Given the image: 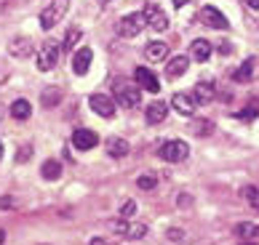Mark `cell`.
<instances>
[{"instance_id": "obj_1", "label": "cell", "mask_w": 259, "mask_h": 245, "mask_svg": "<svg viewBox=\"0 0 259 245\" xmlns=\"http://www.w3.org/2000/svg\"><path fill=\"white\" fill-rule=\"evenodd\" d=\"M67 8H70V0H51V6H46L43 14H40V27L43 30H54V27L64 19Z\"/></svg>"}, {"instance_id": "obj_2", "label": "cell", "mask_w": 259, "mask_h": 245, "mask_svg": "<svg viewBox=\"0 0 259 245\" xmlns=\"http://www.w3.org/2000/svg\"><path fill=\"white\" fill-rule=\"evenodd\" d=\"M147 27L145 22V14H126V16H120V22H118V35L120 37H126V40H131V37H137L142 30Z\"/></svg>"}, {"instance_id": "obj_3", "label": "cell", "mask_w": 259, "mask_h": 245, "mask_svg": "<svg viewBox=\"0 0 259 245\" xmlns=\"http://www.w3.org/2000/svg\"><path fill=\"white\" fill-rule=\"evenodd\" d=\"M158 157H163L166 163H185V160L190 157V147H187V141H166L160 149H158Z\"/></svg>"}, {"instance_id": "obj_4", "label": "cell", "mask_w": 259, "mask_h": 245, "mask_svg": "<svg viewBox=\"0 0 259 245\" xmlns=\"http://www.w3.org/2000/svg\"><path fill=\"white\" fill-rule=\"evenodd\" d=\"M115 101L126 109L139 107V101H142L139 86H134V83H118V88H115Z\"/></svg>"}, {"instance_id": "obj_5", "label": "cell", "mask_w": 259, "mask_h": 245, "mask_svg": "<svg viewBox=\"0 0 259 245\" xmlns=\"http://www.w3.org/2000/svg\"><path fill=\"white\" fill-rule=\"evenodd\" d=\"M59 43H54V40H46L43 43V48L37 51V70L40 72H51L56 67V62H59Z\"/></svg>"}, {"instance_id": "obj_6", "label": "cell", "mask_w": 259, "mask_h": 245, "mask_svg": "<svg viewBox=\"0 0 259 245\" xmlns=\"http://www.w3.org/2000/svg\"><path fill=\"white\" fill-rule=\"evenodd\" d=\"M89 107L94 109V115H99L104 120L115 117V99L107 96V93H91V96H89Z\"/></svg>"}, {"instance_id": "obj_7", "label": "cell", "mask_w": 259, "mask_h": 245, "mask_svg": "<svg viewBox=\"0 0 259 245\" xmlns=\"http://www.w3.org/2000/svg\"><path fill=\"white\" fill-rule=\"evenodd\" d=\"M142 14H145V22H147L150 30H155V32H166V30H168V16L163 14V8H160V6L147 3Z\"/></svg>"}, {"instance_id": "obj_8", "label": "cell", "mask_w": 259, "mask_h": 245, "mask_svg": "<svg viewBox=\"0 0 259 245\" xmlns=\"http://www.w3.org/2000/svg\"><path fill=\"white\" fill-rule=\"evenodd\" d=\"M200 22H203L206 27H211V30H227V19H225V14L219 11V8H214V6H203L200 8Z\"/></svg>"}, {"instance_id": "obj_9", "label": "cell", "mask_w": 259, "mask_h": 245, "mask_svg": "<svg viewBox=\"0 0 259 245\" xmlns=\"http://www.w3.org/2000/svg\"><path fill=\"white\" fill-rule=\"evenodd\" d=\"M134 80H137L139 88H145L147 93H158L160 91V80L155 72H150L147 67H137L134 70Z\"/></svg>"}, {"instance_id": "obj_10", "label": "cell", "mask_w": 259, "mask_h": 245, "mask_svg": "<svg viewBox=\"0 0 259 245\" xmlns=\"http://www.w3.org/2000/svg\"><path fill=\"white\" fill-rule=\"evenodd\" d=\"M97 144H99V134H94L89 128H78L72 134V147L80 149V152H89V149H94Z\"/></svg>"}, {"instance_id": "obj_11", "label": "cell", "mask_w": 259, "mask_h": 245, "mask_svg": "<svg viewBox=\"0 0 259 245\" xmlns=\"http://www.w3.org/2000/svg\"><path fill=\"white\" fill-rule=\"evenodd\" d=\"M171 107H174L179 115H195V107H198V101L190 96V93H174L171 96Z\"/></svg>"}, {"instance_id": "obj_12", "label": "cell", "mask_w": 259, "mask_h": 245, "mask_svg": "<svg viewBox=\"0 0 259 245\" xmlns=\"http://www.w3.org/2000/svg\"><path fill=\"white\" fill-rule=\"evenodd\" d=\"M8 53H11L14 59H27V56L32 53V40H30V37H24V35L14 37V40L8 43Z\"/></svg>"}, {"instance_id": "obj_13", "label": "cell", "mask_w": 259, "mask_h": 245, "mask_svg": "<svg viewBox=\"0 0 259 245\" xmlns=\"http://www.w3.org/2000/svg\"><path fill=\"white\" fill-rule=\"evenodd\" d=\"M91 59H94V51L91 48H78L72 53V72L75 75H85L91 67Z\"/></svg>"}, {"instance_id": "obj_14", "label": "cell", "mask_w": 259, "mask_h": 245, "mask_svg": "<svg viewBox=\"0 0 259 245\" xmlns=\"http://www.w3.org/2000/svg\"><path fill=\"white\" fill-rule=\"evenodd\" d=\"M187 67H190V56H174V59H168V64H166V75L171 80H177V78H182V75L187 72Z\"/></svg>"}, {"instance_id": "obj_15", "label": "cell", "mask_w": 259, "mask_h": 245, "mask_svg": "<svg viewBox=\"0 0 259 245\" xmlns=\"http://www.w3.org/2000/svg\"><path fill=\"white\" fill-rule=\"evenodd\" d=\"M166 115H168V104H166V101H152V104L145 109V117H147V122H150V126H155V122H163V120H166Z\"/></svg>"}, {"instance_id": "obj_16", "label": "cell", "mask_w": 259, "mask_h": 245, "mask_svg": "<svg viewBox=\"0 0 259 245\" xmlns=\"http://www.w3.org/2000/svg\"><path fill=\"white\" fill-rule=\"evenodd\" d=\"M145 59H147V62H166V59H168V45H166V43H160V40L147 43Z\"/></svg>"}, {"instance_id": "obj_17", "label": "cell", "mask_w": 259, "mask_h": 245, "mask_svg": "<svg viewBox=\"0 0 259 245\" xmlns=\"http://www.w3.org/2000/svg\"><path fill=\"white\" fill-rule=\"evenodd\" d=\"M193 99L198 104H208V101H214V83L211 80H200L198 86L193 88Z\"/></svg>"}, {"instance_id": "obj_18", "label": "cell", "mask_w": 259, "mask_h": 245, "mask_svg": "<svg viewBox=\"0 0 259 245\" xmlns=\"http://www.w3.org/2000/svg\"><path fill=\"white\" fill-rule=\"evenodd\" d=\"M190 56H193L195 62H208L211 59V43L208 40H203V37H200V40H193V45H190Z\"/></svg>"}, {"instance_id": "obj_19", "label": "cell", "mask_w": 259, "mask_h": 245, "mask_svg": "<svg viewBox=\"0 0 259 245\" xmlns=\"http://www.w3.org/2000/svg\"><path fill=\"white\" fill-rule=\"evenodd\" d=\"M128 141L126 139H120V136H112L110 141H107V155L110 157H115V160H118V157H126L128 155Z\"/></svg>"}, {"instance_id": "obj_20", "label": "cell", "mask_w": 259, "mask_h": 245, "mask_svg": "<svg viewBox=\"0 0 259 245\" xmlns=\"http://www.w3.org/2000/svg\"><path fill=\"white\" fill-rule=\"evenodd\" d=\"M40 176L46 181H56V178L62 176V163H56V160H46L40 165Z\"/></svg>"}, {"instance_id": "obj_21", "label": "cell", "mask_w": 259, "mask_h": 245, "mask_svg": "<svg viewBox=\"0 0 259 245\" xmlns=\"http://www.w3.org/2000/svg\"><path fill=\"white\" fill-rule=\"evenodd\" d=\"M30 115H32V107H30V101H27V99H16L11 104V117L14 120H27Z\"/></svg>"}, {"instance_id": "obj_22", "label": "cell", "mask_w": 259, "mask_h": 245, "mask_svg": "<svg viewBox=\"0 0 259 245\" xmlns=\"http://www.w3.org/2000/svg\"><path fill=\"white\" fill-rule=\"evenodd\" d=\"M251 78H254V59H246L241 67L233 72V80H235V83H248Z\"/></svg>"}, {"instance_id": "obj_23", "label": "cell", "mask_w": 259, "mask_h": 245, "mask_svg": "<svg viewBox=\"0 0 259 245\" xmlns=\"http://www.w3.org/2000/svg\"><path fill=\"white\" fill-rule=\"evenodd\" d=\"M190 131H193V136L206 139V136L214 134V122H211V120H193V122H190Z\"/></svg>"}, {"instance_id": "obj_24", "label": "cell", "mask_w": 259, "mask_h": 245, "mask_svg": "<svg viewBox=\"0 0 259 245\" xmlns=\"http://www.w3.org/2000/svg\"><path fill=\"white\" fill-rule=\"evenodd\" d=\"M241 197H243L248 205H251L254 211H259V187L256 184H246L243 190H241Z\"/></svg>"}, {"instance_id": "obj_25", "label": "cell", "mask_w": 259, "mask_h": 245, "mask_svg": "<svg viewBox=\"0 0 259 245\" xmlns=\"http://www.w3.org/2000/svg\"><path fill=\"white\" fill-rule=\"evenodd\" d=\"M40 101H43L46 109H51V107H56V104L62 101V91H59V88H46L43 96H40Z\"/></svg>"}, {"instance_id": "obj_26", "label": "cell", "mask_w": 259, "mask_h": 245, "mask_svg": "<svg viewBox=\"0 0 259 245\" xmlns=\"http://www.w3.org/2000/svg\"><path fill=\"white\" fill-rule=\"evenodd\" d=\"M235 234H238V237H243V240H254V237H259V227H256V224L243 221V224H238V227H235Z\"/></svg>"}, {"instance_id": "obj_27", "label": "cell", "mask_w": 259, "mask_h": 245, "mask_svg": "<svg viewBox=\"0 0 259 245\" xmlns=\"http://www.w3.org/2000/svg\"><path fill=\"white\" fill-rule=\"evenodd\" d=\"M137 187L139 190H145V192H152L158 187V176H152V173H142L139 178H137Z\"/></svg>"}, {"instance_id": "obj_28", "label": "cell", "mask_w": 259, "mask_h": 245, "mask_svg": "<svg viewBox=\"0 0 259 245\" xmlns=\"http://www.w3.org/2000/svg\"><path fill=\"white\" fill-rule=\"evenodd\" d=\"M80 27H70V30H67V35H64V51H72V45L80 40Z\"/></svg>"}, {"instance_id": "obj_29", "label": "cell", "mask_w": 259, "mask_h": 245, "mask_svg": "<svg viewBox=\"0 0 259 245\" xmlns=\"http://www.w3.org/2000/svg\"><path fill=\"white\" fill-rule=\"evenodd\" d=\"M145 234H147V227L142 221H128V234H126V237L139 240V237H145Z\"/></svg>"}, {"instance_id": "obj_30", "label": "cell", "mask_w": 259, "mask_h": 245, "mask_svg": "<svg viewBox=\"0 0 259 245\" xmlns=\"http://www.w3.org/2000/svg\"><path fill=\"white\" fill-rule=\"evenodd\" d=\"M110 232H112V234H120V237H126V234H128V221H126V219H112V221H110Z\"/></svg>"}, {"instance_id": "obj_31", "label": "cell", "mask_w": 259, "mask_h": 245, "mask_svg": "<svg viewBox=\"0 0 259 245\" xmlns=\"http://www.w3.org/2000/svg\"><path fill=\"white\" fill-rule=\"evenodd\" d=\"M256 115H259V109H256V107H248V109H241L235 117H238V120H246V122H251Z\"/></svg>"}, {"instance_id": "obj_32", "label": "cell", "mask_w": 259, "mask_h": 245, "mask_svg": "<svg viewBox=\"0 0 259 245\" xmlns=\"http://www.w3.org/2000/svg\"><path fill=\"white\" fill-rule=\"evenodd\" d=\"M134 213H137V203H134V200H126V203H123V208H120V216L126 219V216H134Z\"/></svg>"}, {"instance_id": "obj_33", "label": "cell", "mask_w": 259, "mask_h": 245, "mask_svg": "<svg viewBox=\"0 0 259 245\" xmlns=\"http://www.w3.org/2000/svg\"><path fill=\"white\" fill-rule=\"evenodd\" d=\"M30 155H32V147H22L16 152V163H27V157H30Z\"/></svg>"}, {"instance_id": "obj_34", "label": "cell", "mask_w": 259, "mask_h": 245, "mask_svg": "<svg viewBox=\"0 0 259 245\" xmlns=\"http://www.w3.org/2000/svg\"><path fill=\"white\" fill-rule=\"evenodd\" d=\"M14 205H16V203H14V197H8V195H6V197H0V211H8V208H14Z\"/></svg>"}, {"instance_id": "obj_35", "label": "cell", "mask_w": 259, "mask_h": 245, "mask_svg": "<svg viewBox=\"0 0 259 245\" xmlns=\"http://www.w3.org/2000/svg\"><path fill=\"white\" fill-rule=\"evenodd\" d=\"M177 205H182V208H190V205H193V197H190V195H179V197H177Z\"/></svg>"}, {"instance_id": "obj_36", "label": "cell", "mask_w": 259, "mask_h": 245, "mask_svg": "<svg viewBox=\"0 0 259 245\" xmlns=\"http://www.w3.org/2000/svg\"><path fill=\"white\" fill-rule=\"evenodd\" d=\"M168 240H185V232L182 229H168Z\"/></svg>"}, {"instance_id": "obj_37", "label": "cell", "mask_w": 259, "mask_h": 245, "mask_svg": "<svg viewBox=\"0 0 259 245\" xmlns=\"http://www.w3.org/2000/svg\"><path fill=\"white\" fill-rule=\"evenodd\" d=\"M89 245H118V242H110V240H104V237H94Z\"/></svg>"}, {"instance_id": "obj_38", "label": "cell", "mask_w": 259, "mask_h": 245, "mask_svg": "<svg viewBox=\"0 0 259 245\" xmlns=\"http://www.w3.org/2000/svg\"><path fill=\"white\" fill-rule=\"evenodd\" d=\"M248 8H254V11H259V0H246Z\"/></svg>"}, {"instance_id": "obj_39", "label": "cell", "mask_w": 259, "mask_h": 245, "mask_svg": "<svg viewBox=\"0 0 259 245\" xmlns=\"http://www.w3.org/2000/svg\"><path fill=\"white\" fill-rule=\"evenodd\" d=\"M187 3H190V0H174V6H177V8H182V6H187Z\"/></svg>"}, {"instance_id": "obj_40", "label": "cell", "mask_w": 259, "mask_h": 245, "mask_svg": "<svg viewBox=\"0 0 259 245\" xmlns=\"http://www.w3.org/2000/svg\"><path fill=\"white\" fill-rule=\"evenodd\" d=\"M6 242V234H3V229H0V245H3Z\"/></svg>"}, {"instance_id": "obj_41", "label": "cell", "mask_w": 259, "mask_h": 245, "mask_svg": "<svg viewBox=\"0 0 259 245\" xmlns=\"http://www.w3.org/2000/svg\"><path fill=\"white\" fill-rule=\"evenodd\" d=\"M3 112H6V107H3V104H0V120H3Z\"/></svg>"}, {"instance_id": "obj_42", "label": "cell", "mask_w": 259, "mask_h": 245, "mask_svg": "<svg viewBox=\"0 0 259 245\" xmlns=\"http://www.w3.org/2000/svg\"><path fill=\"white\" fill-rule=\"evenodd\" d=\"M99 3H102V6H107V3H112V0H99Z\"/></svg>"}, {"instance_id": "obj_43", "label": "cell", "mask_w": 259, "mask_h": 245, "mask_svg": "<svg viewBox=\"0 0 259 245\" xmlns=\"http://www.w3.org/2000/svg\"><path fill=\"white\" fill-rule=\"evenodd\" d=\"M241 245H254V242H251V240H243V242H241Z\"/></svg>"}, {"instance_id": "obj_44", "label": "cell", "mask_w": 259, "mask_h": 245, "mask_svg": "<svg viewBox=\"0 0 259 245\" xmlns=\"http://www.w3.org/2000/svg\"><path fill=\"white\" fill-rule=\"evenodd\" d=\"M0 157H3V144H0Z\"/></svg>"}]
</instances>
